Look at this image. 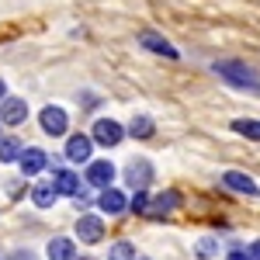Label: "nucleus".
<instances>
[{
    "mask_svg": "<svg viewBox=\"0 0 260 260\" xmlns=\"http://www.w3.org/2000/svg\"><path fill=\"white\" fill-rule=\"evenodd\" d=\"M215 73H219L225 83H233V87H243V90L260 94V73L253 70V66H246V62H240V59H222V62H215Z\"/></svg>",
    "mask_w": 260,
    "mask_h": 260,
    "instance_id": "obj_1",
    "label": "nucleus"
},
{
    "mask_svg": "<svg viewBox=\"0 0 260 260\" xmlns=\"http://www.w3.org/2000/svg\"><path fill=\"white\" fill-rule=\"evenodd\" d=\"M121 136H125V128H121L118 121H111V118H98L94 121V132H90V139L101 142V146H118Z\"/></svg>",
    "mask_w": 260,
    "mask_h": 260,
    "instance_id": "obj_2",
    "label": "nucleus"
},
{
    "mask_svg": "<svg viewBox=\"0 0 260 260\" xmlns=\"http://www.w3.org/2000/svg\"><path fill=\"white\" fill-rule=\"evenodd\" d=\"M24 118H28L24 98H4L0 101V121H4V125H21Z\"/></svg>",
    "mask_w": 260,
    "mask_h": 260,
    "instance_id": "obj_3",
    "label": "nucleus"
},
{
    "mask_svg": "<svg viewBox=\"0 0 260 260\" xmlns=\"http://www.w3.org/2000/svg\"><path fill=\"white\" fill-rule=\"evenodd\" d=\"M70 128V118H66V111L56 108V104H49L45 111H42V132H49V136H62Z\"/></svg>",
    "mask_w": 260,
    "mask_h": 260,
    "instance_id": "obj_4",
    "label": "nucleus"
},
{
    "mask_svg": "<svg viewBox=\"0 0 260 260\" xmlns=\"http://www.w3.org/2000/svg\"><path fill=\"white\" fill-rule=\"evenodd\" d=\"M111 180H115V163L108 160H94L87 167V184H94V187H111Z\"/></svg>",
    "mask_w": 260,
    "mask_h": 260,
    "instance_id": "obj_5",
    "label": "nucleus"
},
{
    "mask_svg": "<svg viewBox=\"0 0 260 260\" xmlns=\"http://www.w3.org/2000/svg\"><path fill=\"white\" fill-rule=\"evenodd\" d=\"M222 184L233 187V191H240V194H250V198H257V194H260L257 180L246 177V174H240V170H225V174H222Z\"/></svg>",
    "mask_w": 260,
    "mask_h": 260,
    "instance_id": "obj_6",
    "label": "nucleus"
},
{
    "mask_svg": "<svg viewBox=\"0 0 260 260\" xmlns=\"http://www.w3.org/2000/svg\"><path fill=\"white\" fill-rule=\"evenodd\" d=\"M18 163H21V174H24V177H35V174H42V170L49 167V156H45L42 149H21Z\"/></svg>",
    "mask_w": 260,
    "mask_h": 260,
    "instance_id": "obj_7",
    "label": "nucleus"
},
{
    "mask_svg": "<svg viewBox=\"0 0 260 260\" xmlns=\"http://www.w3.org/2000/svg\"><path fill=\"white\" fill-rule=\"evenodd\" d=\"M90 149H94V139L77 132V136H70V142H66V160L87 163V160H90Z\"/></svg>",
    "mask_w": 260,
    "mask_h": 260,
    "instance_id": "obj_8",
    "label": "nucleus"
},
{
    "mask_svg": "<svg viewBox=\"0 0 260 260\" xmlns=\"http://www.w3.org/2000/svg\"><path fill=\"white\" fill-rule=\"evenodd\" d=\"M98 208H101V212H108V215H121V212L128 208V198L121 194L118 187H104L101 198H98Z\"/></svg>",
    "mask_w": 260,
    "mask_h": 260,
    "instance_id": "obj_9",
    "label": "nucleus"
},
{
    "mask_svg": "<svg viewBox=\"0 0 260 260\" xmlns=\"http://www.w3.org/2000/svg\"><path fill=\"white\" fill-rule=\"evenodd\" d=\"M125 180H128L136 191H142V187L153 180V167H149L146 160H132V163H128V170H125Z\"/></svg>",
    "mask_w": 260,
    "mask_h": 260,
    "instance_id": "obj_10",
    "label": "nucleus"
},
{
    "mask_svg": "<svg viewBox=\"0 0 260 260\" xmlns=\"http://www.w3.org/2000/svg\"><path fill=\"white\" fill-rule=\"evenodd\" d=\"M77 236H80L83 243H98L101 236H104V222H101L98 215H80V222H77Z\"/></svg>",
    "mask_w": 260,
    "mask_h": 260,
    "instance_id": "obj_11",
    "label": "nucleus"
},
{
    "mask_svg": "<svg viewBox=\"0 0 260 260\" xmlns=\"http://www.w3.org/2000/svg\"><path fill=\"white\" fill-rule=\"evenodd\" d=\"M177 205H180V194H177V191H163V194H156V198L146 205V212H149V215H170Z\"/></svg>",
    "mask_w": 260,
    "mask_h": 260,
    "instance_id": "obj_12",
    "label": "nucleus"
},
{
    "mask_svg": "<svg viewBox=\"0 0 260 260\" xmlns=\"http://www.w3.org/2000/svg\"><path fill=\"white\" fill-rule=\"evenodd\" d=\"M139 42L149 49V52H156V56H167V59H177V49L170 45L167 39H160V35H153V31H142Z\"/></svg>",
    "mask_w": 260,
    "mask_h": 260,
    "instance_id": "obj_13",
    "label": "nucleus"
},
{
    "mask_svg": "<svg viewBox=\"0 0 260 260\" xmlns=\"http://www.w3.org/2000/svg\"><path fill=\"white\" fill-rule=\"evenodd\" d=\"M52 187H56V194H80V177L73 174V170H56V177H52Z\"/></svg>",
    "mask_w": 260,
    "mask_h": 260,
    "instance_id": "obj_14",
    "label": "nucleus"
},
{
    "mask_svg": "<svg viewBox=\"0 0 260 260\" xmlns=\"http://www.w3.org/2000/svg\"><path fill=\"white\" fill-rule=\"evenodd\" d=\"M56 187H52V180H45V184H35V191H31V201L39 205V208H52L56 205Z\"/></svg>",
    "mask_w": 260,
    "mask_h": 260,
    "instance_id": "obj_15",
    "label": "nucleus"
},
{
    "mask_svg": "<svg viewBox=\"0 0 260 260\" xmlns=\"http://www.w3.org/2000/svg\"><path fill=\"white\" fill-rule=\"evenodd\" d=\"M49 260H73V240H66V236H56V240L49 243Z\"/></svg>",
    "mask_w": 260,
    "mask_h": 260,
    "instance_id": "obj_16",
    "label": "nucleus"
},
{
    "mask_svg": "<svg viewBox=\"0 0 260 260\" xmlns=\"http://www.w3.org/2000/svg\"><path fill=\"white\" fill-rule=\"evenodd\" d=\"M21 139H14V136H0V163H14L21 156Z\"/></svg>",
    "mask_w": 260,
    "mask_h": 260,
    "instance_id": "obj_17",
    "label": "nucleus"
},
{
    "mask_svg": "<svg viewBox=\"0 0 260 260\" xmlns=\"http://www.w3.org/2000/svg\"><path fill=\"white\" fill-rule=\"evenodd\" d=\"M128 132H132V139H149V136H153V118H146V115L132 118Z\"/></svg>",
    "mask_w": 260,
    "mask_h": 260,
    "instance_id": "obj_18",
    "label": "nucleus"
},
{
    "mask_svg": "<svg viewBox=\"0 0 260 260\" xmlns=\"http://www.w3.org/2000/svg\"><path fill=\"white\" fill-rule=\"evenodd\" d=\"M233 132H240V136H246V139H260V121L236 118V121H233Z\"/></svg>",
    "mask_w": 260,
    "mask_h": 260,
    "instance_id": "obj_19",
    "label": "nucleus"
},
{
    "mask_svg": "<svg viewBox=\"0 0 260 260\" xmlns=\"http://www.w3.org/2000/svg\"><path fill=\"white\" fill-rule=\"evenodd\" d=\"M111 260H136V246H132V243H115V246H111Z\"/></svg>",
    "mask_w": 260,
    "mask_h": 260,
    "instance_id": "obj_20",
    "label": "nucleus"
},
{
    "mask_svg": "<svg viewBox=\"0 0 260 260\" xmlns=\"http://www.w3.org/2000/svg\"><path fill=\"white\" fill-rule=\"evenodd\" d=\"M146 205H149V198H146V191H136V198L128 201V208H132V212H146Z\"/></svg>",
    "mask_w": 260,
    "mask_h": 260,
    "instance_id": "obj_21",
    "label": "nucleus"
},
{
    "mask_svg": "<svg viewBox=\"0 0 260 260\" xmlns=\"http://www.w3.org/2000/svg\"><path fill=\"white\" fill-rule=\"evenodd\" d=\"M215 253V240H201L198 243V257H212Z\"/></svg>",
    "mask_w": 260,
    "mask_h": 260,
    "instance_id": "obj_22",
    "label": "nucleus"
},
{
    "mask_svg": "<svg viewBox=\"0 0 260 260\" xmlns=\"http://www.w3.org/2000/svg\"><path fill=\"white\" fill-rule=\"evenodd\" d=\"M246 257H250V260H260V240H257V243H250V250H246Z\"/></svg>",
    "mask_w": 260,
    "mask_h": 260,
    "instance_id": "obj_23",
    "label": "nucleus"
},
{
    "mask_svg": "<svg viewBox=\"0 0 260 260\" xmlns=\"http://www.w3.org/2000/svg\"><path fill=\"white\" fill-rule=\"evenodd\" d=\"M229 260H250V257H246L243 250H233V253H229Z\"/></svg>",
    "mask_w": 260,
    "mask_h": 260,
    "instance_id": "obj_24",
    "label": "nucleus"
},
{
    "mask_svg": "<svg viewBox=\"0 0 260 260\" xmlns=\"http://www.w3.org/2000/svg\"><path fill=\"white\" fill-rule=\"evenodd\" d=\"M14 260H35V257H31L28 250H21V253H14Z\"/></svg>",
    "mask_w": 260,
    "mask_h": 260,
    "instance_id": "obj_25",
    "label": "nucleus"
},
{
    "mask_svg": "<svg viewBox=\"0 0 260 260\" xmlns=\"http://www.w3.org/2000/svg\"><path fill=\"white\" fill-rule=\"evenodd\" d=\"M0 101H4V80H0Z\"/></svg>",
    "mask_w": 260,
    "mask_h": 260,
    "instance_id": "obj_26",
    "label": "nucleus"
},
{
    "mask_svg": "<svg viewBox=\"0 0 260 260\" xmlns=\"http://www.w3.org/2000/svg\"><path fill=\"white\" fill-rule=\"evenodd\" d=\"M73 260H77V257H73ZM80 260H87V257H80Z\"/></svg>",
    "mask_w": 260,
    "mask_h": 260,
    "instance_id": "obj_27",
    "label": "nucleus"
},
{
    "mask_svg": "<svg viewBox=\"0 0 260 260\" xmlns=\"http://www.w3.org/2000/svg\"><path fill=\"white\" fill-rule=\"evenodd\" d=\"M136 260H146V257H136Z\"/></svg>",
    "mask_w": 260,
    "mask_h": 260,
    "instance_id": "obj_28",
    "label": "nucleus"
}]
</instances>
